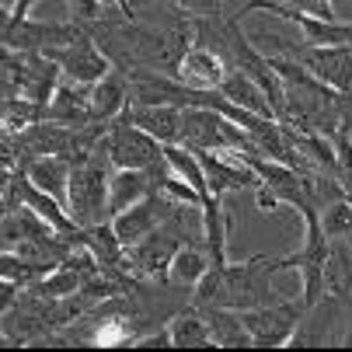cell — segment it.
Here are the masks:
<instances>
[{
    "label": "cell",
    "mask_w": 352,
    "mask_h": 352,
    "mask_svg": "<svg viewBox=\"0 0 352 352\" xmlns=\"http://www.w3.org/2000/svg\"><path fill=\"white\" fill-rule=\"evenodd\" d=\"M109 178H112V161L105 154V140H102V146L91 157L77 161L70 175L67 210L77 220V227L109 223Z\"/></svg>",
    "instance_id": "6da1fadb"
},
{
    "label": "cell",
    "mask_w": 352,
    "mask_h": 352,
    "mask_svg": "<svg viewBox=\"0 0 352 352\" xmlns=\"http://www.w3.org/2000/svg\"><path fill=\"white\" fill-rule=\"evenodd\" d=\"M182 143L192 146V150H237V154H258L251 133L241 122H234L227 112L210 109V105L185 109Z\"/></svg>",
    "instance_id": "7a4b0ae2"
},
{
    "label": "cell",
    "mask_w": 352,
    "mask_h": 352,
    "mask_svg": "<svg viewBox=\"0 0 352 352\" xmlns=\"http://www.w3.org/2000/svg\"><path fill=\"white\" fill-rule=\"evenodd\" d=\"M105 154L112 161V168H140L150 171L154 164L164 161V143L154 140L146 129H140L126 112L119 119L109 122L105 129Z\"/></svg>",
    "instance_id": "3957f363"
},
{
    "label": "cell",
    "mask_w": 352,
    "mask_h": 352,
    "mask_svg": "<svg viewBox=\"0 0 352 352\" xmlns=\"http://www.w3.org/2000/svg\"><path fill=\"white\" fill-rule=\"evenodd\" d=\"M276 53L283 56H293L304 63L318 80H324L328 87L349 94L352 91V45H296V42H283L276 35Z\"/></svg>",
    "instance_id": "277c9868"
},
{
    "label": "cell",
    "mask_w": 352,
    "mask_h": 352,
    "mask_svg": "<svg viewBox=\"0 0 352 352\" xmlns=\"http://www.w3.org/2000/svg\"><path fill=\"white\" fill-rule=\"evenodd\" d=\"M241 314H244V324L251 331V345L255 349H265V345L289 349V338L296 335L307 307L304 304H289V300H279V304L251 307V311H241Z\"/></svg>",
    "instance_id": "5b68a950"
},
{
    "label": "cell",
    "mask_w": 352,
    "mask_h": 352,
    "mask_svg": "<svg viewBox=\"0 0 352 352\" xmlns=\"http://www.w3.org/2000/svg\"><path fill=\"white\" fill-rule=\"evenodd\" d=\"M45 56H53L63 70V77L70 80H80V84H98L109 70H112V60L105 56V49L98 45V38L80 28L67 45H56V49H49Z\"/></svg>",
    "instance_id": "8992f818"
},
{
    "label": "cell",
    "mask_w": 352,
    "mask_h": 352,
    "mask_svg": "<svg viewBox=\"0 0 352 352\" xmlns=\"http://www.w3.org/2000/svg\"><path fill=\"white\" fill-rule=\"evenodd\" d=\"M171 210H175V203L164 195V192H150V195H143L140 203H133L129 210H122V213H116L109 223H112V230H116V237L122 241V248H133L136 241H143L146 234H154L168 217H171Z\"/></svg>",
    "instance_id": "52a82bcc"
},
{
    "label": "cell",
    "mask_w": 352,
    "mask_h": 352,
    "mask_svg": "<svg viewBox=\"0 0 352 352\" xmlns=\"http://www.w3.org/2000/svg\"><path fill=\"white\" fill-rule=\"evenodd\" d=\"M227 74H230V67L223 63V56H217L213 49L199 45V42H192L185 49V56L175 67V77L188 87H199V91H220Z\"/></svg>",
    "instance_id": "ba28073f"
},
{
    "label": "cell",
    "mask_w": 352,
    "mask_h": 352,
    "mask_svg": "<svg viewBox=\"0 0 352 352\" xmlns=\"http://www.w3.org/2000/svg\"><path fill=\"white\" fill-rule=\"evenodd\" d=\"M133 102V84L129 74L122 70H109L98 84H91V122H112L119 119Z\"/></svg>",
    "instance_id": "9c48e42d"
},
{
    "label": "cell",
    "mask_w": 352,
    "mask_h": 352,
    "mask_svg": "<svg viewBox=\"0 0 352 352\" xmlns=\"http://www.w3.org/2000/svg\"><path fill=\"white\" fill-rule=\"evenodd\" d=\"M126 116L146 129L161 143H182V129H185V109L178 105H146V102H129Z\"/></svg>",
    "instance_id": "30bf717a"
},
{
    "label": "cell",
    "mask_w": 352,
    "mask_h": 352,
    "mask_svg": "<svg viewBox=\"0 0 352 352\" xmlns=\"http://www.w3.org/2000/svg\"><path fill=\"white\" fill-rule=\"evenodd\" d=\"M49 119L63 126H87L91 122V84L63 77L56 94L49 98Z\"/></svg>",
    "instance_id": "8fae6325"
},
{
    "label": "cell",
    "mask_w": 352,
    "mask_h": 352,
    "mask_svg": "<svg viewBox=\"0 0 352 352\" xmlns=\"http://www.w3.org/2000/svg\"><path fill=\"white\" fill-rule=\"evenodd\" d=\"M157 185H154V175L150 171H140V168H112V178H109V220L122 210H129L133 203H140L143 195H150Z\"/></svg>",
    "instance_id": "7c38bea8"
},
{
    "label": "cell",
    "mask_w": 352,
    "mask_h": 352,
    "mask_svg": "<svg viewBox=\"0 0 352 352\" xmlns=\"http://www.w3.org/2000/svg\"><path fill=\"white\" fill-rule=\"evenodd\" d=\"M25 178L32 185H38L42 192L56 195L67 203V192H70V175H74V161L63 154H45V157H32L25 168Z\"/></svg>",
    "instance_id": "4fadbf2b"
},
{
    "label": "cell",
    "mask_w": 352,
    "mask_h": 352,
    "mask_svg": "<svg viewBox=\"0 0 352 352\" xmlns=\"http://www.w3.org/2000/svg\"><path fill=\"white\" fill-rule=\"evenodd\" d=\"M213 269V255H210V248L206 244H182L178 248V255H175V262H171V269H168V286H175V289H195L199 283H203V276Z\"/></svg>",
    "instance_id": "5bb4252c"
},
{
    "label": "cell",
    "mask_w": 352,
    "mask_h": 352,
    "mask_svg": "<svg viewBox=\"0 0 352 352\" xmlns=\"http://www.w3.org/2000/svg\"><path fill=\"white\" fill-rule=\"evenodd\" d=\"M168 335H171V345H178V349H206V345H217V342H213L210 318H206V311L199 307V304L182 307V311L171 318Z\"/></svg>",
    "instance_id": "9a60e30c"
},
{
    "label": "cell",
    "mask_w": 352,
    "mask_h": 352,
    "mask_svg": "<svg viewBox=\"0 0 352 352\" xmlns=\"http://www.w3.org/2000/svg\"><path fill=\"white\" fill-rule=\"evenodd\" d=\"M220 91L230 98L237 109H244V112H255V116H265V119H279L276 109H272V102H269V94L262 91V84L255 77H248L244 70H230Z\"/></svg>",
    "instance_id": "2e32d148"
},
{
    "label": "cell",
    "mask_w": 352,
    "mask_h": 352,
    "mask_svg": "<svg viewBox=\"0 0 352 352\" xmlns=\"http://www.w3.org/2000/svg\"><path fill=\"white\" fill-rule=\"evenodd\" d=\"M203 311L210 318V328H213V342L217 345H227V349L251 345V331H248L241 311H234V307H203Z\"/></svg>",
    "instance_id": "e0dca14e"
},
{
    "label": "cell",
    "mask_w": 352,
    "mask_h": 352,
    "mask_svg": "<svg viewBox=\"0 0 352 352\" xmlns=\"http://www.w3.org/2000/svg\"><path fill=\"white\" fill-rule=\"evenodd\" d=\"M192 18H223V0H171Z\"/></svg>",
    "instance_id": "ac0fdd59"
},
{
    "label": "cell",
    "mask_w": 352,
    "mask_h": 352,
    "mask_svg": "<svg viewBox=\"0 0 352 352\" xmlns=\"http://www.w3.org/2000/svg\"><path fill=\"white\" fill-rule=\"evenodd\" d=\"M286 4L307 11V14H318V18H338L335 11V0H286Z\"/></svg>",
    "instance_id": "d6986e66"
},
{
    "label": "cell",
    "mask_w": 352,
    "mask_h": 352,
    "mask_svg": "<svg viewBox=\"0 0 352 352\" xmlns=\"http://www.w3.org/2000/svg\"><path fill=\"white\" fill-rule=\"evenodd\" d=\"M0 4H4V25H8V21H21V18H28V14L35 11L38 0H0Z\"/></svg>",
    "instance_id": "ffe728a7"
},
{
    "label": "cell",
    "mask_w": 352,
    "mask_h": 352,
    "mask_svg": "<svg viewBox=\"0 0 352 352\" xmlns=\"http://www.w3.org/2000/svg\"><path fill=\"white\" fill-rule=\"evenodd\" d=\"M345 133H349V140H352V116L345 119Z\"/></svg>",
    "instance_id": "44dd1931"
}]
</instances>
